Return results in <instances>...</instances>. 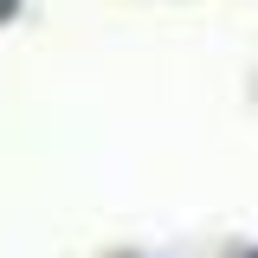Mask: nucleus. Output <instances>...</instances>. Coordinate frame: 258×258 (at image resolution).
Segmentation results:
<instances>
[{
	"label": "nucleus",
	"instance_id": "1",
	"mask_svg": "<svg viewBox=\"0 0 258 258\" xmlns=\"http://www.w3.org/2000/svg\"><path fill=\"white\" fill-rule=\"evenodd\" d=\"M0 13H13V0H0Z\"/></svg>",
	"mask_w": 258,
	"mask_h": 258
}]
</instances>
